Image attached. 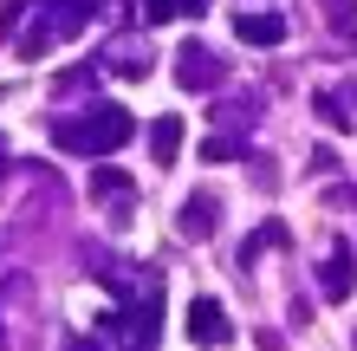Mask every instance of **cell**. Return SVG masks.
Returning <instances> with one entry per match:
<instances>
[{
  "label": "cell",
  "mask_w": 357,
  "mask_h": 351,
  "mask_svg": "<svg viewBox=\"0 0 357 351\" xmlns=\"http://www.w3.org/2000/svg\"><path fill=\"white\" fill-rule=\"evenodd\" d=\"M241 39H247V46H280L286 27H280L273 13H241Z\"/></svg>",
  "instance_id": "cell-3"
},
{
  "label": "cell",
  "mask_w": 357,
  "mask_h": 351,
  "mask_svg": "<svg viewBox=\"0 0 357 351\" xmlns=\"http://www.w3.org/2000/svg\"><path fill=\"white\" fill-rule=\"evenodd\" d=\"M130 137V117L123 111H98L85 130H66V143H78V150H111V143H123Z\"/></svg>",
  "instance_id": "cell-1"
},
{
  "label": "cell",
  "mask_w": 357,
  "mask_h": 351,
  "mask_svg": "<svg viewBox=\"0 0 357 351\" xmlns=\"http://www.w3.org/2000/svg\"><path fill=\"white\" fill-rule=\"evenodd\" d=\"M150 143H156V163H176V150H182V124H176V117L150 124Z\"/></svg>",
  "instance_id": "cell-5"
},
{
  "label": "cell",
  "mask_w": 357,
  "mask_h": 351,
  "mask_svg": "<svg viewBox=\"0 0 357 351\" xmlns=\"http://www.w3.org/2000/svg\"><path fill=\"white\" fill-rule=\"evenodd\" d=\"M215 72H221V66H215V59H208L202 46H188V52H182V78H188V85H208Z\"/></svg>",
  "instance_id": "cell-6"
},
{
  "label": "cell",
  "mask_w": 357,
  "mask_h": 351,
  "mask_svg": "<svg viewBox=\"0 0 357 351\" xmlns=\"http://www.w3.org/2000/svg\"><path fill=\"white\" fill-rule=\"evenodd\" d=\"M188 338H195V345H221L227 338V319H221L215 299H195V306H188Z\"/></svg>",
  "instance_id": "cell-2"
},
{
  "label": "cell",
  "mask_w": 357,
  "mask_h": 351,
  "mask_svg": "<svg viewBox=\"0 0 357 351\" xmlns=\"http://www.w3.org/2000/svg\"><path fill=\"white\" fill-rule=\"evenodd\" d=\"M176 13H208V0H150V20H176Z\"/></svg>",
  "instance_id": "cell-7"
},
{
  "label": "cell",
  "mask_w": 357,
  "mask_h": 351,
  "mask_svg": "<svg viewBox=\"0 0 357 351\" xmlns=\"http://www.w3.org/2000/svg\"><path fill=\"white\" fill-rule=\"evenodd\" d=\"M351 280H357V274H351V254H344V247H338V254H331V260H325V274H319V286H325V293H331V299H344V293H351Z\"/></svg>",
  "instance_id": "cell-4"
},
{
  "label": "cell",
  "mask_w": 357,
  "mask_h": 351,
  "mask_svg": "<svg viewBox=\"0 0 357 351\" xmlns=\"http://www.w3.org/2000/svg\"><path fill=\"white\" fill-rule=\"evenodd\" d=\"M208 209H215V202H202V195H195V202H188V215H182V228H188V234H208V221H215Z\"/></svg>",
  "instance_id": "cell-8"
}]
</instances>
